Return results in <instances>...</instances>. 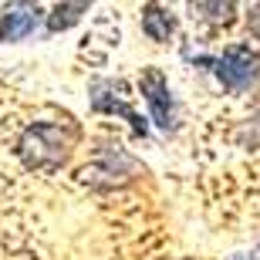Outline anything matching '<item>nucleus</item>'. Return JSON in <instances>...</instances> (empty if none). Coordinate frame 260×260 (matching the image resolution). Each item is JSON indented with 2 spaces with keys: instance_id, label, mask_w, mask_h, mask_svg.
I'll use <instances>...</instances> for the list:
<instances>
[{
  "instance_id": "1a4fd4ad",
  "label": "nucleus",
  "mask_w": 260,
  "mask_h": 260,
  "mask_svg": "<svg viewBox=\"0 0 260 260\" xmlns=\"http://www.w3.org/2000/svg\"><path fill=\"white\" fill-rule=\"evenodd\" d=\"M247 27H250V34L260 41V4L250 7V14H247Z\"/></svg>"
},
{
  "instance_id": "f03ea898",
  "label": "nucleus",
  "mask_w": 260,
  "mask_h": 260,
  "mask_svg": "<svg viewBox=\"0 0 260 260\" xmlns=\"http://www.w3.org/2000/svg\"><path fill=\"white\" fill-rule=\"evenodd\" d=\"M213 75L226 91H247L260 75V54L250 44H230L213 61Z\"/></svg>"
},
{
  "instance_id": "423d86ee",
  "label": "nucleus",
  "mask_w": 260,
  "mask_h": 260,
  "mask_svg": "<svg viewBox=\"0 0 260 260\" xmlns=\"http://www.w3.org/2000/svg\"><path fill=\"white\" fill-rule=\"evenodd\" d=\"M173 30H176V20L169 10L159 7V4H145L142 7V34L145 38L155 41V44H166L173 38Z\"/></svg>"
},
{
  "instance_id": "f257e3e1",
  "label": "nucleus",
  "mask_w": 260,
  "mask_h": 260,
  "mask_svg": "<svg viewBox=\"0 0 260 260\" xmlns=\"http://www.w3.org/2000/svg\"><path fill=\"white\" fill-rule=\"evenodd\" d=\"M75 142V128L68 122H34L27 132L20 135L17 152L24 155L30 173H54L71 152Z\"/></svg>"
},
{
  "instance_id": "20e7f679",
  "label": "nucleus",
  "mask_w": 260,
  "mask_h": 260,
  "mask_svg": "<svg viewBox=\"0 0 260 260\" xmlns=\"http://www.w3.org/2000/svg\"><path fill=\"white\" fill-rule=\"evenodd\" d=\"M118 95H125V81H95V85H91V108H95V112H105V115H122L125 122H132L135 135L145 139V135H149V125L142 122V115L128 105L125 98H118Z\"/></svg>"
},
{
  "instance_id": "0eeeda50",
  "label": "nucleus",
  "mask_w": 260,
  "mask_h": 260,
  "mask_svg": "<svg viewBox=\"0 0 260 260\" xmlns=\"http://www.w3.org/2000/svg\"><path fill=\"white\" fill-rule=\"evenodd\" d=\"M81 14H88V4H54V10L48 14V30L51 34L68 30L71 24L81 20Z\"/></svg>"
},
{
  "instance_id": "7ed1b4c3",
  "label": "nucleus",
  "mask_w": 260,
  "mask_h": 260,
  "mask_svg": "<svg viewBox=\"0 0 260 260\" xmlns=\"http://www.w3.org/2000/svg\"><path fill=\"white\" fill-rule=\"evenodd\" d=\"M139 88H142V98H145V105H149V112H152L155 125L166 128V132L176 128V102L169 95V81H166L162 71L159 68H145Z\"/></svg>"
},
{
  "instance_id": "39448f33",
  "label": "nucleus",
  "mask_w": 260,
  "mask_h": 260,
  "mask_svg": "<svg viewBox=\"0 0 260 260\" xmlns=\"http://www.w3.org/2000/svg\"><path fill=\"white\" fill-rule=\"evenodd\" d=\"M41 20V7L38 4H10L4 14H0V41L10 44V41H24L34 34Z\"/></svg>"
},
{
  "instance_id": "9d476101",
  "label": "nucleus",
  "mask_w": 260,
  "mask_h": 260,
  "mask_svg": "<svg viewBox=\"0 0 260 260\" xmlns=\"http://www.w3.org/2000/svg\"><path fill=\"white\" fill-rule=\"evenodd\" d=\"M230 260H253V257H247V253H237V257H230Z\"/></svg>"
},
{
  "instance_id": "6e6552de",
  "label": "nucleus",
  "mask_w": 260,
  "mask_h": 260,
  "mask_svg": "<svg viewBox=\"0 0 260 260\" xmlns=\"http://www.w3.org/2000/svg\"><path fill=\"white\" fill-rule=\"evenodd\" d=\"M189 10H193V17L213 20V24H230L233 14H237L233 4H189Z\"/></svg>"
}]
</instances>
